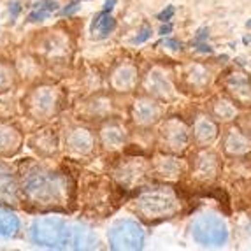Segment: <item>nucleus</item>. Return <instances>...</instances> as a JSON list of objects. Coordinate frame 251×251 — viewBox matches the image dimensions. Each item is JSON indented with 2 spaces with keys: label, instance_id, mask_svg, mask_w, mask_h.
<instances>
[{
  "label": "nucleus",
  "instance_id": "1",
  "mask_svg": "<svg viewBox=\"0 0 251 251\" xmlns=\"http://www.w3.org/2000/svg\"><path fill=\"white\" fill-rule=\"evenodd\" d=\"M32 239L42 246L58 248L72 243V230L56 218H44L32 226Z\"/></svg>",
  "mask_w": 251,
  "mask_h": 251
},
{
  "label": "nucleus",
  "instance_id": "2",
  "mask_svg": "<svg viewBox=\"0 0 251 251\" xmlns=\"http://www.w3.org/2000/svg\"><path fill=\"white\" fill-rule=\"evenodd\" d=\"M109 243L114 250H137L144 243V232L137 223L125 220L111 228Z\"/></svg>",
  "mask_w": 251,
  "mask_h": 251
},
{
  "label": "nucleus",
  "instance_id": "3",
  "mask_svg": "<svg viewBox=\"0 0 251 251\" xmlns=\"http://www.w3.org/2000/svg\"><path fill=\"white\" fill-rule=\"evenodd\" d=\"M193 235L201 244H211V246H220L226 241V228L220 218L204 216L201 218L195 226H193Z\"/></svg>",
  "mask_w": 251,
  "mask_h": 251
},
{
  "label": "nucleus",
  "instance_id": "4",
  "mask_svg": "<svg viewBox=\"0 0 251 251\" xmlns=\"http://www.w3.org/2000/svg\"><path fill=\"white\" fill-rule=\"evenodd\" d=\"M25 192L35 201H51L58 195V179L51 174H32L25 183Z\"/></svg>",
  "mask_w": 251,
  "mask_h": 251
},
{
  "label": "nucleus",
  "instance_id": "5",
  "mask_svg": "<svg viewBox=\"0 0 251 251\" xmlns=\"http://www.w3.org/2000/svg\"><path fill=\"white\" fill-rule=\"evenodd\" d=\"M139 209L143 211L144 214H148V216L165 214L169 213V209H172V199L162 192L148 193L139 201Z\"/></svg>",
  "mask_w": 251,
  "mask_h": 251
},
{
  "label": "nucleus",
  "instance_id": "6",
  "mask_svg": "<svg viewBox=\"0 0 251 251\" xmlns=\"http://www.w3.org/2000/svg\"><path fill=\"white\" fill-rule=\"evenodd\" d=\"M114 26H116V21H114V18L109 14V11H102V13L95 18V21H93L92 30L97 34V37L104 39V37H107L111 32H113Z\"/></svg>",
  "mask_w": 251,
  "mask_h": 251
},
{
  "label": "nucleus",
  "instance_id": "7",
  "mask_svg": "<svg viewBox=\"0 0 251 251\" xmlns=\"http://www.w3.org/2000/svg\"><path fill=\"white\" fill-rule=\"evenodd\" d=\"M54 11H58V2H54V0H41V2H35L34 7H32V13H30V16H28V21L35 23V21L46 20Z\"/></svg>",
  "mask_w": 251,
  "mask_h": 251
},
{
  "label": "nucleus",
  "instance_id": "8",
  "mask_svg": "<svg viewBox=\"0 0 251 251\" xmlns=\"http://www.w3.org/2000/svg\"><path fill=\"white\" fill-rule=\"evenodd\" d=\"M20 228L18 218L13 216L11 213L0 211V235H13Z\"/></svg>",
  "mask_w": 251,
  "mask_h": 251
},
{
  "label": "nucleus",
  "instance_id": "9",
  "mask_svg": "<svg viewBox=\"0 0 251 251\" xmlns=\"http://www.w3.org/2000/svg\"><path fill=\"white\" fill-rule=\"evenodd\" d=\"M150 37H151V28L150 26H144V28L141 30V35H137V37L134 39V44H143V42H146Z\"/></svg>",
  "mask_w": 251,
  "mask_h": 251
},
{
  "label": "nucleus",
  "instance_id": "10",
  "mask_svg": "<svg viewBox=\"0 0 251 251\" xmlns=\"http://www.w3.org/2000/svg\"><path fill=\"white\" fill-rule=\"evenodd\" d=\"M172 16H174V5H169L165 11H162V13L158 14V20L165 23V21H171Z\"/></svg>",
  "mask_w": 251,
  "mask_h": 251
},
{
  "label": "nucleus",
  "instance_id": "11",
  "mask_svg": "<svg viewBox=\"0 0 251 251\" xmlns=\"http://www.w3.org/2000/svg\"><path fill=\"white\" fill-rule=\"evenodd\" d=\"M160 44H163V46H167V48H172V50H181L183 48V44L177 41H172V39H163Z\"/></svg>",
  "mask_w": 251,
  "mask_h": 251
},
{
  "label": "nucleus",
  "instance_id": "12",
  "mask_svg": "<svg viewBox=\"0 0 251 251\" xmlns=\"http://www.w3.org/2000/svg\"><path fill=\"white\" fill-rule=\"evenodd\" d=\"M77 2H79V0H77ZM77 2H72V4H69V7L62 9V14H63V16H69V14L75 13V11H77V7H79V5H77Z\"/></svg>",
  "mask_w": 251,
  "mask_h": 251
},
{
  "label": "nucleus",
  "instance_id": "13",
  "mask_svg": "<svg viewBox=\"0 0 251 251\" xmlns=\"http://www.w3.org/2000/svg\"><path fill=\"white\" fill-rule=\"evenodd\" d=\"M20 11H21L20 2H18V0H13V2H11V18H16Z\"/></svg>",
  "mask_w": 251,
  "mask_h": 251
},
{
  "label": "nucleus",
  "instance_id": "14",
  "mask_svg": "<svg viewBox=\"0 0 251 251\" xmlns=\"http://www.w3.org/2000/svg\"><path fill=\"white\" fill-rule=\"evenodd\" d=\"M195 46L199 48V51H201V53H213V48H211L209 44H204V42H195Z\"/></svg>",
  "mask_w": 251,
  "mask_h": 251
},
{
  "label": "nucleus",
  "instance_id": "15",
  "mask_svg": "<svg viewBox=\"0 0 251 251\" xmlns=\"http://www.w3.org/2000/svg\"><path fill=\"white\" fill-rule=\"evenodd\" d=\"M204 39H207V28H201V30H199L197 37H195V42H202ZM195 42H193V44H195Z\"/></svg>",
  "mask_w": 251,
  "mask_h": 251
},
{
  "label": "nucleus",
  "instance_id": "16",
  "mask_svg": "<svg viewBox=\"0 0 251 251\" xmlns=\"http://www.w3.org/2000/svg\"><path fill=\"white\" fill-rule=\"evenodd\" d=\"M171 30H172V25H163L162 28H160V34H162V35H169V34H171Z\"/></svg>",
  "mask_w": 251,
  "mask_h": 251
},
{
  "label": "nucleus",
  "instance_id": "17",
  "mask_svg": "<svg viewBox=\"0 0 251 251\" xmlns=\"http://www.w3.org/2000/svg\"><path fill=\"white\" fill-rule=\"evenodd\" d=\"M114 4H116V0H107V4H105L104 11H111V9L114 7Z\"/></svg>",
  "mask_w": 251,
  "mask_h": 251
},
{
  "label": "nucleus",
  "instance_id": "18",
  "mask_svg": "<svg viewBox=\"0 0 251 251\" xmlns=\"http://www.w3.org/2000/svg\"><path fill=\"white\" fill-rule=\"evenodd\" d=\"M244 42H246V44H248V42H251V35H248V37H244Z\"/></svg>",
  "mask_w": 251,
  "mask_h": 251
},
{
  "label": "nucleus",
  "instance_id": "19",
  "mask_svg": "<svg viewBox=\"0 0 251 251\" xmlns=\"http://www.w3.org/2000/svg\"><path fill=\"white\" fill-rule=\"evenodd\" d=\"M246 26H248V28H251V20H250V21H248V23H246Z\"/></svg>",
  "mask_w": 251,
  "mask_h": 251
},
{
  "label": "nucleus",
  "instance_id": "20",
  "mask_svg": "<svg viewBox=\"0 0 251 251\" xmlns=\"http://www.w3.org/2000/svg\"><path fill=\"white\" fill-rule=\"evenodd\" d=\"M79 2H81V0H79Z\"/></svg>",
  "mask_w": 251,
  "mask_h": 251
}]
</instances>
